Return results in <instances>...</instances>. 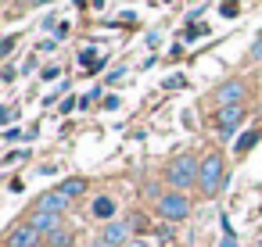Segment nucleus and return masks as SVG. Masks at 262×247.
I'll list each match as a JSON object with an SVG mask.
<instances>
[{
    "label": "nucleus",
    "mask_w": 262,
    "mask_h": 247,
    "mask_svg": "<svg viewBox=\"0 0 262 247\" xmlns=\"http://www.w3.org/2000/svg\"><path fill=\"white\" fill-rule=\"evenodd\" d=\"M58 190H61V193H65L69 201H72V197H79V193L86 190V179H79V176H76V179H65V183H61Z\"/></svg>",
    "instance_id": "f8f14e48"
},
{
    "label": "nucleus",
    "mask_w": 262,
    "mask_h": 247,
    "mask_svg": "<svg viewBox=\"0 0 262 247\" xmlns=\"http://www.w3.org/2000/svg\"><path fill=\"white\" fill-rule=\"evenodd\" d=\"M47 243H51V247H69V243H72V233H69V229H54V233L47 236Z\"/></svg>",
    "instance_id": "ddd939ff"
},
{
    "label": "nucleus",
    "mask_w": 262,
    "mask_h": 247,
    "mask_svg": "<svg viewBox=\"0 0 262 247\" xmlns=\"http://www.w3.org/2000/svg\"><path fill=\"white\" fill-rule=\"evenodd\" d=\"M11 51H15V40H11V36H8V40H4V43H0V54H4V58H8V54H11Z\"/></svg>",
    "instance_id": "aec40b11"
},
{
    "label": "nucleus",
    "mask_w": 262,
    "mask_h": 247,
    "mask_svg": "<svg viewBox=\"0 0 262 247\" xmlns=\"http://www.w3.org/2000/svg\"><path fill=\"white\" fill-rule=\"evenodd\" d=\"M0 79H4V83H15V68H11V65H8V68H4V72H0Z\"/></svg>",
    "instance_id": "4be33fe9"
},
{
    "label": "nucleus",
    "mask_w": 262,
    "mask_h": 247,
    "mask_svg": "<svg viewBox=\"0 0 262 247\" xmlns=\"http://www.w3.org/2000/svg\"><path fill=\"white\" fill-rule=\"evenodd\" d=\"M219 11H223L226 18H233V15H237V0H223V4H219Z\"/></svg>",
    "instance_id": "dca6fc26"
},
{
    "label": "nucleus",
    "mask_w": 262,
    "mask_h": 247,
    "mask_svg": "<svg viewBox=\"0 0 262 247\" xmlns=\"http://www.w3.org/2000/svg\"><path fill=\"white\" fill-rule=\"evenodd\" d=\"M258 247H262V240H258Z\"/></svg>",
    "instance_id": "bb28decb"
},
{
    "label": "nucleus",
    "mask_w": 262,
    "mask_h": 247,
    "mask_svg": "<svg viewBox=\"0 0 262 247\" xmlns=\"http://www.w3.org/2000/svg\"><path fill=\"white\" fill-rule=\"evenodd\" d=\"M126 247H151V243H147V240H129Z\"/></svg>",
    "instance_id": "b1692460"
},
{
    "label": "nucleus",
    "mask_w": 262,
    "mask_h": 247,
    "mask_svg": "<svg viewBox=\"0 0 262 247\" xmlns=\"http://www.w3.org/2000/svg\"><path fill=\"white\" fill-rule=\"evenodd\" d=\"M101 240H104L108 247H126V243H129V222H126V218H112V222H104Z\"/></svg>",
    "instance_id": "20e7f679"
},
{
    "label": "nucleus",
    "mask_w": 262,
    "mask_h": 247,
    "mask_svg": "<svg viewBox=\"0 0 262 247\" xmlns=\"http://www.w3.org/2000/svg\"><path fill=\"white\" fill-rule=\"evenodd\" d=\"M69 208V197L61 193V190H51V193H43L40 201H36V211H47V215H61Z\"/></svg>",
    "instance_id": "0eeeda50"
},
{
    "label": "nucleus",
    "mask_w": 262,
    "mask_h": 247,
    "mask_svg": "<svg viewBox=\"0 0 262 247\" xmlns=\"http://www.w3.org/2000/svg\"><path fill=\"white\" fill-rule=\"evenodd\" d=\"M158 215H162L165 222H183V218L190 215V201H187V193H180V190L162 193V197H158Z\"/></svg>",
    "instance_id": "7ed1b4c3"
},
{
    "label": "nucleus",
    "mask_w": 262,
    "mask_h": 247,
    "mask_svg": "<svg viewBox=\"0 0 262 247\" xmlns=\"http://www.w3.org/2000/svg\"><path fill=\"white\" fill-rule=\"evenodd\" d=\"M198 176H201V165L190 158V154H180L172 165H169V183H172V190H187V186H194L198 183Z\"/></svg>",
    "instance_id": "f257e3e1"
},
{
    "label": "nucleus",
    "mask_w": 262,
    "mask_h": 247,
    "mask_svg": "<svg viewBox=\"0 0 262 247\" xmlns=\"http://www.w3.org/2000/svg\"><path fill=\"white\" fill-rule=\"evenodd\" d=\"M258 136H262L258 129H248V133H241V136H237V143H233V151H237V154H248V151L258 143Z\"/></svg>",
    "instance_id": "9b49d317"
},
{
    "label": "nucleus",
    "mask_w": 262,
    "mask_h": 247,
    "mask_svg": "<svg viewBox=\"0 0 262 247\" xmlns=\"http://www.w3.org/2000/svg\"><path fill=\"white\" fill-rule=\"evenodd\" d=\"M241 118H244V108L241 104H233V108H219V136L223 140H230L233 133H237V126H241Z\"/></svg>",
    "instance_id": "39448f33"
},
{
    "label": "nucleus",
    "mask_w": 262,
    "mask_h": 247,
    "mask_svg": "<svg viewBox=\"0 0 262 247\" xmlns=\"http://www.w3.org/2000/svg\"><path fill=\"white\" fill-rule=\"evenodd\" d=\"M90 211H94V218H104V222H112V218H115V201H112V197H97Z\"/></svg>",
    "instance_id": "9d476101"
},
{
    "label": "nucleus",
    "mask_w": 262,
    "mask_h": 247,
    "mask_svg": "<svg viewBox=\"0 0 262 247\" xmlns=\"http://www.w3.org/2000/svg\"><path fill=\"white\" fill-rule=\"evenodd\" d=\"M29 158V151H11L8 158H4V165H18V161H26Z\"/></svg>",
    "instance_id": "4468645a"
},
{
    "label": "nucleus",
    "mask_w": 262,
    "mask_h": 247,
    "mask_svg": "<svg viewBox=\"0 0 262 247\" xmlns=\"http://www.w3.org/2000/svg\"><path fill=\"white\" fill-rule=\"evenodd\" d=\"M251 54H255V58L262 61V33H258V40H255V47H251Z\"/></svg>",
    "instance_id": "5701e85b"
},
{
    "label": "nucleus",
    "mask_w": 262,
    "mask_h": 247,
    "mask_svg": "<svg viewBox=\"0 0 262 247\" xmlns=\"http://www.w3.org/2000/svg\"><path fill=\"white\" fill-rule=\"evenodd\" d=\"M86 247H108V243H104V240H90Z\"/></svg>",
    "instance_id": "393cba45"
},
{
    "label": "nucleus",
    "mask_w": 262,
    "mask_h": 247,
    "mask_svg": "<svg viewBox=\"0 0 262 247\" xmlns=\"http://www.w3.org/2000/svg\"><path fill=\"white\" fill-rule=\"evenodd\" d=\"M119 104H122V101H119V97H104V101H101V108H104V111H115V108H119Z\"/></svg>",
    "instance_id": "6ab92c4d"
},
{
    "label": "nucleus",
    "mask_w": 262,
    "mask_h": 247,
    "mask_svg": "<svg viewBox=\"0 0 262 247\" xmlns=\"http://www.w3.org/2000/svg\"><path fill=\"white\" fill-rule=\"evenodd\" d=\"M36 4H47V0H36Z\"/></svg>",
    "instance_id": "a878e982"
},
{
    "label": "nucleus",
    "mask_w": 262,
    "mask_h": 247,
    "mask_svg": "<svg viewBox=\"0 0 262 247\" xmlns=\"http://www.w3.org/2000/svg\"><path fill=\"white\" fill-rule=\"evenodd\" d=\"M219 247H237V233L226 226V233H223V240H219Z\"/></svg>",
    "instance_id": "2eb2a0df"
},
{
    "label": "nucleus",
    "mask_w": 262,
    "mask_h": 247,
    "mask_svg": "<svg viewBox=\"0 0 262 247\" xmlns=\"http://www.w3.org/2000/svg\"><path fill=\"white\" fill-rule=\"evenodd\" d=\"M215 101H219V108H233V104H241V101H244V83H237V79L223 83V86L215 90Z\"/></svg>",
    "instance_id": "423d86ee"
},
{
    "label": "nucleus",
    "mask_w": 262,
    "mask_h": 247,
    "mask_svg": "<svg viewBox=\"0 0 262 247\" xmlns=\"http://www.w3.org/2000/svg\"><path fill=\"white\" fill-rule=\"evenodd\" d=\"M58 222H61V218H58V215H47V211H36V215L29 218V226H33L36 233H43V236H51V233L58 229Z\"/></svg>",
    "instance_id": "1a4fd4ad"
},
{
    "label": "nucleus",
    "mask_w": 262,
    "mask_h": 247,
    "mask_svg": "<svg viewBox=\"0 0 262 247\" xmlns=\"http://www.w3.org/2000/svg\"><path fill=\"white\" fill-rule=\"evenodd\" d=\"M40 243V233L26 222V226H18V229H11V236H8V247H36Z\"/></svg>",
    "instance_id": "6e6552de"
},
{
    "label": "nucleus",
    "mask_w": 262,
    "mask_h": 247,
    "mask_svg": "<svg viewBox=\"0 0 262 247\" xmlns=\"http://www.w3.org/2000/svg\"><path fill=\"white\" fill-rule=\"evenodd\" d=\"M223 158L219 154H208V158H201V176H198V186H201V193H219V186H223Z\"/></svg>",
    "instance_id": "f03ea898"
},
{
    "label": "nucleus",
    "mask_w": 262,
    "mask_h": 247,
    "mask_svg": "<svg viewBox=\"0 0 262 247\" xmlns=\"http://www.w3.org/2000/svg\"><path fill=\"white\" fill-rule=\"evenodd\" d=\"M58 76H61V68H58V65H51V68H43V79H47V83H54Z\"/></svg>",
    "instance_id": "a211bd4d"
},
{
    "label": "nucleus",
    "mask_w": 262,
    "mask_h": 247,
    "mask_svg": "<svg viewBox=\"0 0 262 247\" xmlns=\"http://www.w3.org/2000/svg\"><path fill=\"white\" fill-rule=\"evenodd\" d=\"M76 104H79V101H76V97H65V101H61V115H65V111H72V108H76Z\"/></svg>",
    "instance_id": "412c9836"
},
{
    "label": "nucleus",
    "mask_w": 262,
    "mask_h": 247,
    "mask_svg": "<svg viewBox=\"0 0 262 247\" xmlns=\"http://www.w3.org/2000/svg\"><path fill=\"white\" fill-rule=\"evenodd\" d=\"M15 115H18V108H4V111H0V122H4V126L11 129V122H15Z\"/></svg>",
    "instance_id": "f3484780"
}]
</instances>
